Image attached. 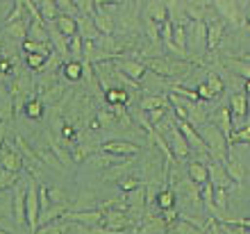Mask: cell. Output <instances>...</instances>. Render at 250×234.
<instances>
[{"label": "cell", "instance_id": "cell-7", "mask_svg": "<svg viewBox=\"0 0 250 234\" xmlns=\"http://www.w3.org/2000/svg\"><path fill=\"white\" fill-rule=\"evenodd\" d=\"M211 7H214V12H216L223 21H228L230 25H239L241 14H239L237 0H211Z\"/></svg>", "mask_w": 250, "mask_h": 234}, {"label": "cell", "instance_id": "cell-24", "mask_svg": "<svg viewBox=\"0 0 250 234\" xmlns=\"http://www.w3.org/2000/svg\"><path fill=\"white\" fill-rule=\"evenodd\" d=\"M127 98H130V91H125V89L109 86V89L105 91V100L109 105H125V103H127Z\"/></svg>", "mask_w": 250, "mask_h": 234}, {"label": "cell", "instance_id": "cell-45", "mask_svg": "<svg viewBox=\"0 0 250 234\" xmlns=\"http://www.w3.org/2000/svg\"><path fill=\"white\" fill-rule=\"evenodd\" d=\"M246 23H248V25H250V12H248V16H246Z\"/></svg>", "mask_w": 250, "mask_h": 234}, {"label": "cell", "instance_id": "cell-33", "mask_svg": "<svg viewBox=\"0 0 250 234\" xmlns=\"http://www.w3.org/2000/svg\"><path fill=\"white\" fill-rule=\"evenodd\" d=\"M48 198H50L53 205H66V207H68V195H66V191H62V189L48 187Z\"/></svg>", "mask_w": 250, "mask_h": 234}, {"label": "cell", "instance_id": "cell-27", "mask_svg": "<svg viewBox=\"0 0 250 234\" xmlns=\"http://www.w3.org/2000/svg\"><path fill=\"white\" fill-rule=\"evenodd\" d=\"M228 66H232V71L237 73V75H241L244 80H250V62L244 57H234L228 62Z\"/></svg>", "mask_w": 250, "mask_h": 234}, {"label": "cell", "instance_id": "cell-21", "mask_svg": "<svg viewBox=\"0 0 250 234\" xmlns=\"http://www.w3.org/2000/svg\"><path fill=\"white\" fill-rule=\"evenodd\" d=\"M168 232L171 234H205V230L200 228V225H196V223H191V221H187V218L180 216L178 223H175Z\"/></svg>", "mask_w": 250, "mask_h": 234}, {"label": "cell", "instance_id": "cell-36", "mask_svg": "<svg viewBox=\"0 0 250 234\" xmlns=\"http://www.w3.org/2000/svg\"><path fill=\"white\" fill-rule=\"evenodd\" d=\"M80 14H96V0H73Z\"/></svg>", "mask_w": 250, "mask_h": 234}, {"label": "cell", "instance_id": "cell-17", "mask_svg": "<svg viewBox=\"0 0 250 234\" xmlns=\"http://www.w3.org/2000/svg\"><path fill=\"white\" fill-rule=\"evenodd\" d=\"M223 166H225V170L230 173V177L234 182H241V180H244V166H241V162L237 159V155L232 152V148L228 150V159L223 162Z\"/></svg>", "mask_w": 250, "mask_h": 234}, {"label": "cell", "instance_id": "cell-34", "mask_svg": "<svg viewBox=\"0 0 250 234\" xmlns=\"http://www.w3.org/2000/svg\"><path fill=\"white\" fill-rule=\"evenodd\" d=\"M228 191H230V189L214 187V205H216V209H221V212L228 207Z\"/></svg>", "mask_w": 250, "mask_h": 234}, {"label": "cell", "instance_id": "cell-6", "mask_svg": "<svg viewBox=\"0 0 250 234\" xmlns=\"http://www.w3.org/2000/svg\"><path fill=\"white\" fill-rule=\"evenodd\" d=\"M114 66H116V68H119L123 75H127L130 80H134V82H139V80H141L146 73H148V68H146L144 62H139V59H132L130 55L114 59Z\"/></svg>", "mask_w": 250, "mask_h": 234}, {"label": "cell", "instance_id": "cell-5", "mask_svg": "<svg viewBox=\"0 0 250 234\" xmlns=\"http://www.w3.org/2000/svg\"><path fill=\"white\" fill-rule=\"evenodd\" d=\"M178 128H180V132L185 134V139H187V143L191 146V150H196L198 155H203V157H211V152H209V148H207L205 139L200 137V132H198L193 125L187 123V121H180V118H178Z\"/></svg>", "mask_w": 250, "mask_h": 234}, {"label": "cell", "instance_id": "cell-20", "mask_svg": "<svg viewBox=\"0 0 250 234\" xmlns=\"http://www.w3.org/2000/svg\"><path fill=\"white\" fill-rule=\"evenodd\" d=\"M48 64V55H41V52H25V66L27 71L32 73H41Z\"/></svg>", "mask_w": 250, "mask_h": 234}, {"label": "cell", "instance_id": "cell-35", "mask_svg": "<svg viewBox=\"0 0 250 234\" xmlns=\"http://www.w3.org/2000/svg\"><path fill=\"white\" fill-rule=\"evenodd\" d=\"M116 184L121 187V191H123V193H127V191H132V189L141 187V180H139L137 175H127V177H123V180H119Z\"/></svg>", "mask_w": 250, "mask_h": 234}, {"label": "cell", "instance_id": "cell-46", "mask_svg": "<svg viewBox=\"0 0 250 234\" xmlns=\"http://www.w3.org/2000/svg\"><path fill=\"white\" fill-rule=\"evenodd\" d=\"M0 234H9V232H5V230H0Z\"/></svg>", "mask_w": 250, "mask_h": 234}, {"label": "cell", "instance_id": "cell-13", "mask_svg": "<svg viewBox=\"0 0 250 234\" xmlns=\"http://www.w3.org/2000/svg\"><path fill=\"white\" fill-rule=\"evenodd\" d=\"M14 218H16V223H19V225H27L25 189L19 187V182H16V187H14Z\"/></svg>", "mask_w": 250, "mask_h": 234}, {"label": "cell", "instance_id": "cell-23", "mask_svg": "<svg viewBox=\"0 0 250 234\" xmlns=\"http://www.w3.org/2000/svg\"><path fill=\"white\" fill-rule=\"evenodd\" d=\"M175 189L173 187H166V189H162L157 193V207L159 209H171V207H175Z\"/></svg>", "mask_w": 250, "mask_h": 234}, {"label": "cell", "instance_id": "cell-29", "mask_svg": "<svg viewBox=\"0 0 250 234\" xmlns=\"http://www.w3.org/2000/svg\"><path fill=\"white\" fill-rule=\"evenodd\" d=\"M25 114L27 118H32V121H39L43 116V105H41V98H30L25 105Z\"/></svg>", "mask_w": 250, "mask_h": 234}, {"label": "cell", "instance_id": "cell-26", "mask_svg": "<svg viewBox=\"0 0 250 234\" xmlns=\"http://www.w3.org/2000/svg\"><path fill=\"white\" fill-rule=\"evenodd\" d=\"M27 27L25 25V21H16V23H7V34L9 37H14V39H19L21 43L27 39Z\"/></svg>", "mask_w": 250, "mask_h": 234}, {"label": "cell", "instance_id": "cell-18", "mask_svg": "<svg viewBox=\"0 0 250 234\" xmlns=\"http://www.w3.org/2000/svg\"><path fill=\"white\" fill-rule=\"evenodd\" d=\"M139 109L152 111V109H171V103L164 96H144L139 103Z\"/></svg>", "mask_w": 250, "mask_h": 234}, {"label": "cell", "instance_id": "cell-41", "mask_svg": "<svg viewBox=\"0 0 250 234\" xmlns=\"http://www.w3.org/2000/svg\"><path fill=\"white\" fill-rule=\"evenodd\" d=\"M5 146V125L0 123V148Z\"/></svg>", "mask_w": 250, "mask_h": 234}, {"label": "cell", "instance_id": "cell-30", "mask_svg": "<svg viewBox=\"0 0 250 234\" xmlns=\"http://www.w3.org/2000/svg\"><path fill=\"white\" fill-rule=\"evenodd\" d=\"M205 82H207V86H209V89H211V93H214V98H216V96H221V93H223V89H225V82H223V78H221L218 73L209 71V73H207V80H205Z\"/></svg>", "mask_w": 250, "mask_h": 234}, {"label": "cell", "instance_id": "cell-16", "mask_svg": "<svg viewBox=\"0 0 250 234\" xmlns=\"http://www.w3.org/2000/svg\"><path fill=\"white\" fill-rule=\"evenodd\" d=\"M55 27H57V30H60L62 34H66V37H71V34H75V32L80 30V27H78V16L60 12V16L55 19Z\"/></svg>", "mask_w": 250, "mask_h": 234}, {"label": "cell", "instance_id": "cell-38", "mask_svg": "<svg viewBox=\"0 0 250 234\" xmlns=\"http://www.w3.org/2000/svg\"><path fill=\"white\" fill-rule=\"evenodd\" d=\"M144 114L148 116V121H150L152 125H157L159 121H162V118L168 114V109H152V111H144Z\"/></svg>", "mask_w": 250, "mask_h": 234}, {"label": "cell", "instance_id": "cell-4", "mask_svg": "<svg viewBox=\"0 0 250 234\" xmlns=\"http://www.w3.org/2000/svg\"><path fill=\"white\" fill-rule=\"evenodd\" d=\"M205 25H207V50H216L223 41L225 34V21L216 12L211 16H205Z\"/></svg>", "mask_w": 250, "mask_h": 234}, {"label": "cell", "instance_id": "cell-25", "mask_svg": "<svg viewBox=\"0 0 250 234\" xmlns=\"http://www.w3.org/2000/svg\"><path fill=\"white\" fill-rule=\"evenodd\" d=\"M62 73H64L68 80H80L82 78V73H84V66H82V62L80 59H75V62H66L64 66H62Z\"/></svg>", "mask_w": 250, "mask_h": 234}, {"label": "cell", "instance_id": "cell-44", "mask_svg": "<svg viewBox=\"0 0 250 234\" xmlns=\"http://www.w3.org/2000/svg\"><path fill=\"white\" fill-rule=\"evenodd\" d=\"M103 2H121V0H100V9H103Z\"/></svg>", "mask_w": 250, "mask_h": 234}, {"label": "cell", "instance_id": "cell-39", "mask_svg": "<svg viewBox=\"0 0 250 234\" xmlns=\"http://www.w3.org/2000/svg\"><path fill=\"white\" fill-rule=\"evenodd\" d=\"M198 98L200 100H214V93H211V89L207 86V82H203V85H198Z\"/></svg>", "mask_w": 250, "mask_h": 234}, {"label": "cell", "instance_id": "cell-2", "mask_svg": "<svg viewBox=\"0 0 250 234\" xmlns=\"http://www.w3.org/2000/svg\"><path fill=\"white\" fill-rule=\"evenodd\" d=\"M25 207H27V230H30V234H34L39 230V216H41L39 187H37V180H34V177H27Z\"/></svg>", "mask_w": 250, "mask_h": 234}, {"label": "cell", "instance_id": "cell-31", "mask_svg": "<svg viewBox=\"0 0 250 234\" xmlns=\"http://www.w3.org/2000/svg\"><path fill=\"white\" fill-rule=\"evenodd\" d=\"M200 198H203L205 207L209 209V212H214V209H216V205H214V184H211V182H205L203 187H200Z\"/></svg>", "mask_w": 250, "mask_h": 234}, {"label": "cell", "instance_id": "cell-32", "mask_svg": "<svg viewBox=\"0 0 250 234\" xmlns=\"http://www.w3.org/2000/svg\"><path fill=\"white\" fill-rule=\"evenodd\" d=\"M16 180H19V173H12V170H7L0 166V191L16 187Z\"/></svg>", "mask_w": 250, "mask_h": 234}, {"label": "cell", "instance_id": "cell-14", "mask_svg": "<svg viewBox=\"0 0 250 234\" xmlns=\"http://www.w3.org/2000/svg\"><path fill=\"white\" fill-rule=\"evenodd\" d=\"M187 175H189L198 187H203L205 182H209V166L205 162H200V159H193V162H189V166H187Z\"/></svg>", "mask_w": 250, "mask_h": 234}, {"label": "cell", "instance_id": "cell-28", "mask_svg": "<svg viewBox=\"0 0 250 234\" xmlns=\"http://www.w3.org/2000/svg\"><path fill=\"white\" fill-rule=\"evenodd\" d=\"M84 37H82V34L80 32H75V34H71V37H68V52H71L73 57H82V55H84Z\"/></svg>", "mask_w": 250, "mask_h": 234}, {"label": "cell", "instance_id": "cell-19", "mask_svg": "<svg viewBox=\"0 0 250 234\" xmlns=\"http://www.w3.org/2000/svg\"><path fill=\"white\" fill-rule=\"evenodd\" d=\"M93 23H96V27H98L100 34H114V19L107 12H103V9H96V14H93Z\"/></svg>", "mask_w": 250, "mask_h": 234}, {"label": "cell", "instance_id": "cell-9", "mask_svg": "<svg viewBox=\"0 0 250 234\" xmlns=\"http://www.w3.org/2000/svg\"><path fill=\"white\" fill-rule=\"evenodd\" d=\"M207 166H209V182L214 184V187H221V189H230L232 187L234 180L230 177V173L225 170V166L218 162V159L211 157L209 162H207Z\"/></svg>", "mask_w": 250, "mask_h": 234}, {"label": "cell", "instance_id": "cell-40", "mask_svg": "<svg viewBox=\"0 0 250 234\" xmlns=\"http://www.w3.org/2000/svg\"><path fill=\"white\" fill-rule=\"evenodd\" d=\"M187 7H200V9H207L211 7V0H185Z\"/></svg>", "mask_w": 250, "mask_h": 234}, {"label": "cell", "instance_id": "cell-43", "mask_svg": "<svg viewBox=\"0 0 250 234\" xmlns=\"http://www.w3.org/2000/svg\"><path fill=\"white\" fill-rule=\"evenodd\" d=\"M0 98H2V100H9V98H7V93H5V89H2V85H0Z\"/></svg>", "mask_w": 250, "mask_h": 234}, {"label": "cell", "instance_id": "cell-10", "mask_svg": "<svg viewBox=\"0 0 250 234\" xmlns=\"http://www.w3.org/2000/svg\"><path fill=\"white\" fill-rule=\"evenodd\" d=\"M209 121L216 125L218 130L228 137V141H230L232 132H234V123H232V109H230V107H218V109L211 114Z\"/></svg>", "mask_w": 250, "mask_h": 234}, {"label": "cell", "instance_id": "cell-22", "mask_svg": "<svg viewBox=\"0 0 250 234\" xmlns=\"http://www.w3.org/2000/svg\"><path fill=\"white\" fill-rule=\"evenodd\" d=\"M39 12L48 25V23H55V19L60 16V7L55 5V0H39Z\"/></svg>", "mask_w": 250, "mask_h": 234}, {"label": "cell", "instance_id": "cell-37", "mask_svg": "<svg viewBox=\"0 0 250 234\" xmlns=\"http://www.w3.org/2000/svg\"><path fill=\"white\" fill-rule=\"evenodd\" d=\"M55 5L60 7V12L64 14H73V16H78V9H75V5H73V0H55Z\"/></svg>", "mask_w": 250, "mask_h": 234}, {"label": "cell", "instance_id": "cell-3", "mask_svg": "<svg viewBox=\"0 0 250 234\" xmlns=\"http://www.w3.org/2000/svg\"><path fill=\"white\" fill-rule=\"evenodd\" d=\"M162 137L166 139V143H168V148H171V152H173V157L178 159V162H187L191 157V146L187 143V139H185V134L180 132V128H178V121H175V125H171V130L168 132H164Z\"/></svg>", "mask_w": 250, "mask_h": 234}, {"label": "cell", "instance_id": "cell-47", "mask_svg": "<svg viewBox=\"0 0 250 234\" xmlns=\"http://www.w3.org/2000/svg\"><path fill=\"white\" fill-rule=\"evenodd\" d=\"M164 234H171V232H164Z\"/></svg>", "mask_w": 250, "mask_h": 234}, {"label": "cell", "instance_id": "cell-42", "mask_svg": "<svg viewBox=\"0 0 250 234\" xmlns=\"http://www.w3.org/2000/svg\"><path fill=\"white\" fill-rule=\"evenodd\" d=\"M246 96H248V105H250V80H246V86H244Z\"/></svg>", "mask_w": 250, "mask_h": 234}, {"label": "cell", "instance_id": "cell-12", "mask_svg": "<svg viewBox=\"0 0 250 234\" xmlns=\"http://www.w3.org/2000/svg\"><path fill=\"white\" fill-rule=\"evenodd\" d=\"M230 109H232V118H234L237 123H244L246 116H248V109H250L246 91H237L230 98Z\"/></svg>", "mask_w": 250, "mask_h": 234}, {"label": "cell", "instance_id": "cell-1", "mask_svg": "<svg viewBox=\"0 0 250 234\" xmlns=\"http://www.w3.org/2000/svg\"><path fill=\"white\" fill-rule=\"evenodd\" d=\"M146 68L150 73H155V75H159V78H185V75H189V71L193 68V64L191 62H187V59H166V57H148L144 59Z\"/></svg>", "mask_w": 250, "mask_h": 234}, {"label": "cell", "instance_id": "cell-15", "mask_svg": "<svg viewBox=\"0 0 250 234\" xmlns=\"http://www.w3.org/2000/svg\"><path fill=\"white\" fill-rule=\"evenodd\" d=\"M48 32H50V43H53L55 52L60 55V57H68L71 52H68V37L66 34H62L57 27H55V23H48Z\"/></svg>", "mask_w": 250, "mask_h": 234}, {"label": "cell", "instance_id": "cell-11", "mask_svg": "<svg viewBox=\"0 0 250 234\" xmlns=\"http://www.w3.org/2000/svg\"><path fill=\"white\" fill-rule=\"evenodd\" d=\"M0 166L7 170H12V173H19L23 166H25V159L19 155V150L14 148H0Z\"/></svg>", "mask_w": 250, "mask_h": 234}, {"label": "cell", "instance_id": "cell-8", "mask_svg": "<svg viewBox=\"0 0 250 234\" xmlns=\"http://www.w3.org/2000/svg\"><path fill=\"white\" fill-rule=\"evenodd\" d=\"M100 150H103V152H109V155H121V157H137L139 155V146H137V143L121 141V139L100 143Z\"/></svg>", "mask_w": 250, "mask_h": 234}]
</instances>
